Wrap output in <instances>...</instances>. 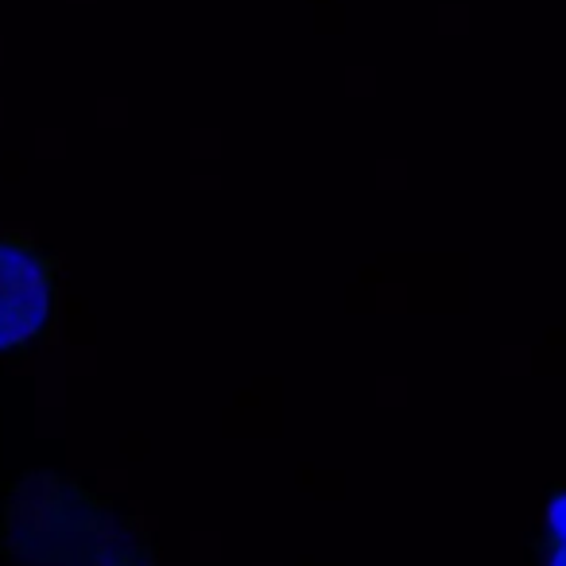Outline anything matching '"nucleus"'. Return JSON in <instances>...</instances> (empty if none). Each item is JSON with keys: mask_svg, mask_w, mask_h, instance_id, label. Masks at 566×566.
<instances>
[{"mask_svg": "<svg viewBox=\"0 0 566 566\" xmlns=\"http://www.w3.org/2000/svg\"><path fill=\"white\" fill-rule=\"evenodd\" d=\"M0 547L17 566H164L133 504L59 470H28L4 489Z\"/></svg>", "mask_w": 566, "mask_h": 566, "instance_id": "1", "label": "nucleus"}, {"mask_svg": "<svg viewBox=\"0 0 566 566\" xmlns=\"http://www.w3.org/2000/svg\"><path fill=\"white\" fill-rule=\"evenodd\" d=\"M535 555L539 566H566V485L551 489L539 535H535Z\"/></svg>", "mask_w": 566, "mask_h": 566, "instance_id": "3", "label": "nucleus"}, {"mask_svg": "<svg viewBox=\"0 0 566 566\" xmlns=\"http://www.w3.org/2000/svg\"><path fill=\"white\" fill-rule=\"evenodd\" d=\"M59 260L24 233H0V361H20L48 338Z\"/></svg>", "mask_w": 566, "mask_h": 566, "instance_id": "2", "label": "nucleus"}]
</instances>
